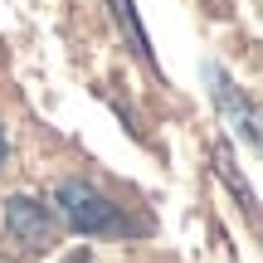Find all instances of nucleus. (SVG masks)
I'll list each match as a JSON object with an SVG mask.
<instances>
[{"instance_id": "f257e3e1", "label": "nucleus", "mask_w": 263, "mask_h": 263, "mask_svg": "<svg viewBox=\"0 0 263 263\" xmlns=\"http://www.w3.org/2000/svg\"><path fill=\"white\" fill-rule=\"evenodd\" d=\"M54 205H59V215H64V224L78 229V234H88V239L122 229V210H117L103 190H93L88 180H59L54 185Z\"/></svg>"}, {"instance_id": "f03ea898", "label": "nucleus", "mask_w": 263, "mask_h": 263, "mask_svg": "<svg viewBox=\"0 0 263 263\" xmlns=\"http://www.w3.org/2000/svg\"><path fill=\"white\" fill-rule=\"evenodd\" d=\"M200 73H205L210 98H215V107L224 112L229 132H234V137H244V146H258V112H254V103H249V93H239V83L215 64V59H205V64H200Z\"/></svg>"}, {"instance_id": "7ed1b4c3", "label": "nucleus", "mask_w": 263, "mask_h": 263, "mask_svg": "<svg viewBox=\"0 0 263 263\" xmlns=\"http://www.w3.org/2000/svg\"><path fill=\"white\" fill-rule=\"evenodd\" d=\"M5 229H10V239H15V244H25V249H49V244L59 239L54 215H49L39 200H29V195L5 200Z\"/></svg>"}, {"instance_id": "20e7f679", "label": "nucleus", "mask_w": 263, "mask_h": 263, "mask_svg": "<svg viewBox=\"0 0 263 263\" xmlns=\"http://www.w3.org/2000/svg\"><path fill=\"white\" fill-rule=\"evenodd\" d=\"M112 5H117V25H127V39H132V49H137L141 59H151V44H146V34H141L137 15H132V0H112Z\"/></svg>"}, {"instance_id": "39448f33", "label": "nucleus", "mask_w": 263, "mask_h": 263, "mask_svg": "<svg viewBox=\"0 0 263 263\" xmlns=\"http://www.w3.org/2000/svg\"><path fill=\"white\" fill-rule=\"evenodd\" d=\"M5 151H10V146H5V127H0V166H5Z\"/></svg>"}]
</instances>
